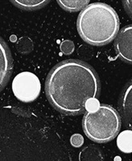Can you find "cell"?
Returning <instances> with one entry per match:
<instances>
[{"label":"cell","mask_w":132,"mask_h":161,"mask_svg":"<svg viewBox=\"0 0 132 161\" xmlns=\"http://www.w3.org/2000/svg\"><path fill=\"white\" fill-rule=\"evenodd\" d=\"M79 161H103V155L98 147L89 145L80 152Z\"/></svg>","instance_id":"ba28073f"},{"label":"cell","mask_w":132,"mask_h":161,"mask_svg":"<svg viewBox=\"0 0 132 161\" xmlns=\"http://www.w3.org/2000/svg\"><path fill=\"white\" fill-rule=\"evenodd\" d=\"M74 49H75V47H74V43L72 41L65 40L60 45V50L62 51V53L64 54H71L72 53H74Z\"/></svg>","instance_id":"7c38bea8"},{"label":"cell","mask_w":132,"mask_h":161,"mask_svg":"<svg viewBox=\"0 0 132 161\" xmlns=\"http://www.w3.org/2000/svg\"><path fill=\"white\" fill-rule=\"evenodd\" d=\"M41 84L37 76L32 72L23 71L14 78L12 92L15 97L24 103L34 101L40 96Z\"/></svg>","instance_id":"277c9868"},{"label":"cell","mask_w":132,"mask_h":161,"mask_svg":"<svg viewBox=\"0 0 132 161\" xmlns=\"http://www.w3.org/2000/svg\"><path fill=\"white\" fill-rule=\"evenodd\" d=\"M119 110L125 126L132 130V79L126 84L119 98Z\"/></svg>","instance_id":"8992f818"},{"label":"cell","mask_w":132,"mask_h":161,"mask_svg":"<svg viewBox=\"0 0 132 161\" xmlns=\"http://www.w3.org/2000/svg\"><path fill=\"white\" fill-rule=\"evenodd\" d=\"M123 5L126 10V13L132 19V0H126L123 1Z\"/></svg>","instance_id":"9a60e30c"},{"label":"cell","mask_w":132,"mask_h":161,"mask_svg":"<svg viewBox=\"0 0 132 161\" xmlns=\"http://www.w3.org/2000/svg\"><path fill=\"white\" fill-rule=\"evenodd\" d=\"M12 3L24 10H36L44 7L49 3L47 0H12Z\"/></svg>","instance_id":"8fae6325"},{"label":"cell","mask_w":132,"mask_h":161,"mask_svg":"<svg viewBox=\"0 0 132 161\" xmlns=\"http://www.w3.org/2000/svg\"><path fill=\"white\" fill-rule=\"evenodd\" d=\"M117 146L124 153L132 152V130H124L118 135Z\"/></svg>","instance_id":"9c48e42d"},{"label":"cell","mask_w":132,"mask_h":161,"mask_svg":"<svg viewBox=\"0 0 132 161\" xmlns=\"http://www.w3.org/2000/svg\"><path fill=\"white\" fill-rule=\"evenodd\" d=\"M119 17L114 9L103 3L89 4L79 14L77 21L81 37L91 46H106L116 37Z\"/></svg>","instance_id":"7a4b0ae2"},{"label":"cell","mask_w":132,"mask_h":161,"mask_svg":"<svg viewBox=\"0 0 132 161\" xmlns=\"http://www.w3.org/2000/svg\"><path fill=\"white\" fill-rule=\"evenodd\" d=\"M12 66V58L9 48L0 37V91L9 80Z\"/></svg>","instance_id":"52a82bcc"},{"label":"cell","mask_w":132,"mask_h":161,"mask_svg":"<svg viewBox=\"0 0 132 161\" xmlns=\"http://www.w3.org/2000/svg\"><path fill=\"white\" fill-rule=\"evenodd\" d=\"M70 142L74 147H80L83 145L84 138L79 134H75L70 138Z\"/></svg>","instance_id":"4fadbf2b"},{"label":"cell","mask_w":132,"mask_h":161,"mask_svg":"<svg viewBox=\"0 0 132 161\" xmlns=\"http://www.w3.org/2000/svg\"><path fill=\"white\" fill-rule=\"evenodd\" d=\"M114 49L119 58L132 64V25L123 27L118 32L114 41Z\"/></svg>","instance_id":"5b68a950"},{"label":"cell","mask_w":132,"mask_h":161,"mask_svg":"<svg viewBox=\"0 0 132 161\" xmlns=\"http://www.w3.org/2000/svg\"><path fill=\"white\" fill-rule=\"evenodd\" d=\"M58 4L67 12H74L83 10L89 3V0H58Z\"/></svg>","instance_id":"30bf717a"},{"label":"cell","mask_w":132,"mask_h":161,"mask_svg":"<svg viewBox=\"0 0 132 161\" xmlns=\"http://www.w3.org/2000/svg\"><path fill=\"white\" fill-rule=\"evenodd\" d=\"M45 92L56 109L67 115H78L85 113L89 100L99 97L100 79L85 62L65 60L52 69L46 80Z\"/></svg>","instance_id":"6da1fadb"},{"label":"cell","mask_w":132,"mask_h":161,"mask_svg":"<svg viewBox=\"0 0 132 161\" xmlns=\"http://www.w3.org/2000/svg\"><path fill=\"white\" fill-rule=\"evenodd\" d=\"M121 117L110 105L102 104L94 112H86L82 120L84 133L89 139L99 143L110 142L119 135Z\"/></svg>","instance_id":"3957f363"},{"label":"cell","mask_w":132,"mask_h":161,"mask_svg":"<svg viewBox=\"0 0 132 161\" xmlns=\"http://www.w3.org/2000/svg\"><path fill=\"white\" fill-rule=\"evenodd\" d=\"M99 106H100V104H99V102L97 99H91L86 104V111L94 112V111L98 109Z\"/></svg>","instance_id":"5bb4252c"}]
</instances>
